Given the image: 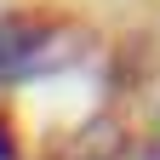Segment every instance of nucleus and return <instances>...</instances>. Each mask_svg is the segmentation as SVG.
Listing matches in <instances>:
<instances>
[{"instance_id":"nucleus-2","label":"nucleus","mask_w":160,"mask_h":160,"mask_svg":"<svg viewBox=\"0 0 160 160\" xmlns=\"http://www.w3.org/2000/svg\"><path fill=\"white\" fill-rule=\"evenodd\" d=\"M0 160H17V132H12L6 114H0Z\"/></svg>"},{"instance_id":"nucleus-1","label":"nucleus","mask_w":160,"mask_h":160,"mask_svg":"<svg viewBox=\"0 0 160 160\" xmlns=\"http://www.w3.org/2000/svg\"><path fill=\"white\" fill-rule=\"evenodd\" d=\"M69 46H74L69 23H52V17H34V12L0 17V86L34 80V74L57 69L69 57Z\"/></svg>"}]
</instances>
